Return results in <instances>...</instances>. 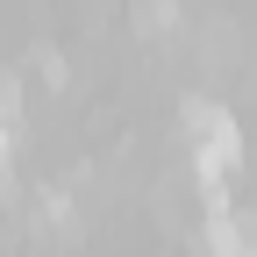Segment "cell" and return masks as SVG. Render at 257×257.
Wrapping results in <instances>:
<instances>
[{"label":"cell","mask_w":257,"mask_h":257,"mask_svg":"<svg viewBox=\"0 0 257 257\" xmlns=\"http://www.w3.org/2000/svg\"><path fill=\"white\" fill-rule=\"evenodd\" d=\"M179 22H186L179 0H143V8H136V29H143V36H179Z\"/></svg>","instance_id":"4"},{"label":"cell","mask_w":257,"mask_h":257,"mask_svg":"<svg viewBox=\"0 0 257 257\" xmlns=\"http://www.w3.org/2000/svg\"><path fill=\"white\" fill-rule=\"evenodd\" d=\"M186 157H193V179H200V200L221 207L229 200V172L243 165V121L207 93L186 100Z\"/></svg>","instance_id":"1"},{"label":"cell","mask_w":257,"mask_h":257,"mask_svg":"<svg viewBox=\"0 0 257 257\" xmlns=\"http://www.w3.org/2000/svg\"><path fill=\"white\" fill-rule=\"evenodd\" d=\"M15 136H22V86L0 79V172L15 165Z\"/></svg>","instance_id":"3"},{"label":"cell","mask_w":257,"mask_h":257,"mask_svg":"<svg viewBox=\"0 0 257 257\" xmlns=\"http://www.w3.org/2000/svg\"><path fill=\"white\" fill-rule=\"evenodd\" d=\"M207 257H257V214L243 207H207Z\"/></svg>","instance_id":"2"}]
</instances>
